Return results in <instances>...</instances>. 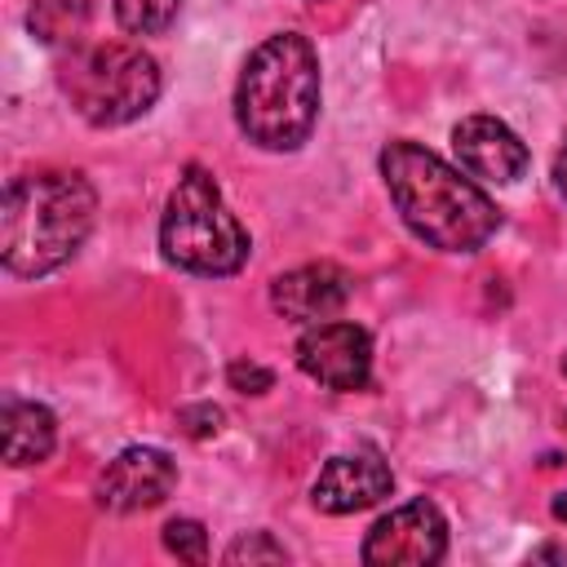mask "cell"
Returning <instances> with one entry per match:
<instances>
[{
  "label": "cell",
  "instance_id": "ffe728a7",
  "mask_svg": "<svg viewBox=\"0 0 567 567\" xmlns=\"http://www.w3.org/2000/svg\"><path fill=\"white\" fill-rule=\"evenodd\" d=\"M554 518H558V523H567V492H558V496H554Z\"/></svg>",
  "mask_w": 567,
  "mask_h": 567
},
{
  "label": "cell",
  "instance_id": "e0dca14e",
  "mask_svg": "<svg viewBox=\"0 0 567 567\" xmlns=\"http://www.w3.org/2000/svg\"><path fill=\"white\" fill-rule=\"evenodd\" d=\"M226 381H230L239 394H266V390L275 385V372L261 368V363H252V359H235V363L226 368Z\"/></svg>",
  "mask_w": 567,
  "mask_h": 567
},
{
  "label": "cell",
  "instance_id": "2e32d148",
  "mask_svg": "<svg viewBox=\"0 0 567 567\" xmlns=\"http://www.w3.org/2000/svg\"><path fill=\"white\" fill-rule=\"evenodd\" d=\"M221 563H230V567H239V563H248V567L252 563H288V549L279 540H270V532H248L221 554Z\"/></svg>",
  "mask_w": 567,
  "mask_h": 567
},
{
  "label": "cell",
  "instance_id": "7402d4cb",
  "mask_svg": "<svg viewBox=\"0 0 567 567\" xmlns=\"http://www.w3.org/2000/svg\"><path fill=\"white\" fill-rule=\"evenodd\" d=\"M563 377H567V354H563Z\"/></svg>",
  "mask_w": 567,
  "mask_h": 567
},
{
  "label": "cell",
  "instance_id": "ba28073f",
  "mask_svg": "<svg viewBox=\"0 0 567 567\" xmlns=\"http://www.w3.org/2000/svg\"><path fill=\"white\" fill-rule=\"evenodd\" d=\"M177 483V465L159 447H124L97 478V505L111 514H137L159 505Z\"/></svg>",
  "mask_w": 567,
  "mask_h": 567
},
{
  "label": "cell",
  "instance_id": "8fae6325",
  "mask_svg": "<svg viewBox=\"0 0 567 567\" xmlns=\"http://www.w3.org/2000/svg\"><path fill=\"white\" fill-rule=\"evenodd\" d=\"M354 292V279L350 270L332 266V261H310V266H297L288 275H279L270 284V301L284 319L292 323H323L332 315H341V306L350 301Z\"/></svg>",
  "mask_w": 567,
  "mask_h": 567
},
{
  "label": "cell",
  "instance_id": "8992f818",
  "mask_svg": "<svg viewBox=\"0 0 567 567\" xmlns=\"http://www.w3.org/2000/svg\"><path fill=\"white\" fill-rule=\"evenodd\" d=\"M443 554H447V518L425 496L377 518L359 549L368 567H430Z\"/></svg>",
  "mask_w": 567,
  "mask_h": 567
},
{
  "label": "cell",
  "instance_id": "3957f363",
  "mask_svg": "<svg viewBox=\"0 0 567 567\" xmlns=\"http://www.w3.org/2000/svg\"><path fill=\"white\" fill-rule=\"evenodd\" d=\"M319 58L297 31L266 35L235 84V124L261 151H297L319 120Z\"/></svg>",
  "mask_w": 567,
  "mask_h": 567
},
{
  "label": "cell",
  "instance_id": "5bb4252c",
  "mask_svg": "<svg viewBox=\"0 0 567 567\" xmlns=\"http://www.w3.org/2000/svg\"><path fill=\"white\" fill-rule=\"evenodd\" d=\"M182 0H115V18L128 35H159L177 18Z\"/></svg>",
  "mask_w": 567,
  "mask_h": 567
},
{
  "label": "cell",
  "instance_id": "7a4b0ae2",
  "mask_svg": "<svg viewBox=\"0 0 567 567\" xmlns=\"http://www.w3.org/2000/svg\"><path fill=\"white\" fill-rule=\"evenodd\" d=\"M97 217V195L84 173L44 168L22 173L4 186L0 208V257L9 275L40 279L66 266L89 239Z\"/></svg>",
  "mask_w": 567,
  "mask_h": 567
},
{
  "label": "cell",
  "instance_id": "277c9868",
  "mask_svg": "<svg viewBox=\"0 0 567 567\" xmlns=\"http://www.w3.org/2000/svg\"><path fill=\"white\" fill-rule=\"evenodd\" d=\"M58 84L80 120H89L93 128H120L155 106L159 62L128 40H93V44L80 40L62 58Z\"/></svg>",
  "mask_w": 567,
  "mask_h": 567
},
{
  "label": "cell",
  "instance_id": "6da1fadb",
  "mask_svg": "<svg viewBox=\"0 0 567 567\" xmlns=\"http://www.w3.org/2000/svg\"><path fill=\"white\" fill-rule=\"evenodd\" d=\"M381 177L408 230L439 252H478L501 226L487 190L421 142H390L381 151Z\"/></svg>",
  "mask_w": 567,
  "mask_h": 567
},
{
  "label": "cell",
  "instance_id": "d6986e66",
  "mask_svg": "<svg viewBox=\"0 0 567 567\" xmlns=\"http://www.w3.org/2000/svg\"><path fill=\"white\" fill-rule=\"evenodd\" d=\"M554 182H558V190L567 195V142H563L558 155H554Z\"/></svg>",
  "mask_w": 567,
  "mask_h": 567
},
{
  "label": "cell",
  "instance_id": "52a82bcc",
  "mask_svg": "<svg viewBox=\"0 0 567 567\" xmlns=\"http://www.w3.org/2000/svg\"><path fill=\"white\" fill-rule=\"evenodd\" d=\"M297 368L323 390H363L372 377V337L346 319L310 323L297 337Z\"/></svg>",
  "mask_w": 567,
  "mask_h": 567
},
{
  "label": "cell",
  "instance_id": "7c38bea8",
  "mask_svg": "<svg viewBox=\"0 0 567 567\" xmlns=\"http://www.w3.org/2000/svg\"><path fill=\"white\" fill-rule=\"evenodd\" d=\"M0 439H4V461L13 470L22 465H40L53 443H58V421L44 403H31V399H4V412H0Z\"/></svg>",
  "mask_w": 567,
  "mask_h": 567
},
{
  "label": "cell",
  "instance_id": "ac0fdd59",
  "mask_svg": "<svg viewBox=\"0 0 567 567\" xmlns=\"http://www.w3.org/2000/svg\"><path fill=\"white\" fill-rule=\"evenodd\" d=\"M217 421H221V412L213 408V403H204V408H186L182 412V425H186V434H213L217 430Z\"/></svg>",
  "mask_w": 567,
  "mask_h": 567
},
{
  "label": "cell",
  "instance_id": "9c48e42d",
  "mask_svg": "<svg viewBox=\"0 0 567 567\" xmlns=\"http://www.w3.org/2000/svg\"><path fill=\"white\" fill-rule=\"evenodd\" d=\"M452 151H456V159L470 177H483V182H496V186H509L527 173L523 137L496 115H465L452 128Z\"/></svg>",
  "mask_w": 567,
  "mask_h": 567
},
{
  "label": "cell",
  "instance_id": "30bf717a",
  "mask_svg": "<svg viewBox=\"0 0 567 567\" xmlns=\"http://www.w3.org/2000/svg\"><path fill=\"white\" fill-rule=\"evenodd\" d=\"M390 487H394V474L377 452H350V456H332L319 470V478L310 483V501L323 514H359L385 501Z\"/></svg>",
  "mask_w": 567,
  "mask_h": 567
},
{
  "label": "cell",
  "instance_id": "9a60e30c",
  "mask_svg": "<svg viewBox=\"0 0 567 567\" xmlns=\"http://www.w3.org/2000/svg\"><path fill=\"white\" fill-rule=\"evenodd\" d=\"M164 545H168V554H177L182 563H204V558H208V532H204V523H195V518H173V523L164 527Z\"/></svg>",
  "mask_w": 567,
  "mask_h": 567
},
{
  "label": "cell",
  "instance_id": "603a6c76",
  "mask_svg": "<svg viewBox=\"0 0 567 567\" xmlns=\"http://www.w3.org/2000/svg\"><path fill=\"white\" fill-rule=\"evenodd\" d=\"M306 4H323V0H306Z\"/></svg>",
  "mask_w": 567,
  "mask_h": 567
},
{
  "label": "cell",
  "instance_id": "4fadbf2b",
  "mask_svg": "<svg viewBox=\"0 0 567 567\" xmlns=\"http://www.w3.org/2000/svg\"><path fill=\"white\" fill-rule=\"evenodd\" d=\"M89 13H93V0H31L27 27H31V35H40L44 44L71 49V44L84 40Z\"/></svg>",
  "mask_w": 567,
  "mask_h": 567
},
{
  "label": "cell",
  "instance_id": "5b68a950",
  "mask_svg": "<svg viewBox=\"0 0 567 567\" xmlns=\"http://www.w3.org/2000/svg\"><path fill=\"white\" fill-rule=\"evenodd\" d=\"M159 248L177 270L190 275H235L248 261V230L226 208L208 168L186 164L159 221Z\"/></svg>",
  "mask_w": 567,
  "mask_h": 567
},
{
  "label": "cell",
  "instance_id": "44dd1931",
  "mask_svg": "<svg viewBox=\"0 0 567 567\" xmlns=\"http://www.w3.org/2000/svg\"><path fill=\"white\" fill-rule=\"evenodd\" d=\"M536 558H558V563H567V549H540Z\"/></svg>",
  "mask_w": 567,
  "mask_h": 567
}]
</instances>
